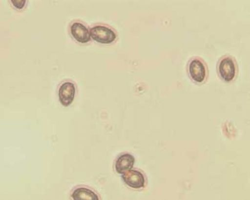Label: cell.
Segmentation results:
<instances>
[{"label":"cell","instance_id":"6","mask_svg":"<svg viewBox=\"0 0 250 200\" xmlns=\"http://www.w3.org/2000/svg\"><path fill=\"white\" fill-rule=\"evenodd\" d=\"M70 31L73 37L79 42L86 43L90 40L88 29L81 23H73L71 26Z\"/></svg>","mask_w":250,"mask_h":200},{"label":"cell","instance_id":"4","mask_svg":"<svg viewBox=\"0 0 250 200\" xmlns=\"http://www.w3.org/2000/svg\"><path fill=\"white\" fill-rule=\"evenodd\" d=\"M219 71L222 79L226 81L232 80L235 75V66L233 60L226 57L222 59L219 65Z\"/></svg>","mask_w":250,"mask_h":200},{"label":"cell","instance_id":"5","mask_svg":"<svg viewBox=\"0 0 250 200\" xmlns=\"http://www.w3.org/2000/svg\"><path fill=\"white\" fill-rule=\"evenodd\" d=\"M189 73L191 78L197 82H202L206 77V71L203 62L198 59L192 60L189 65Z\"/></svg>","mask_w":250,"mask_h":200},{"label":"cell","instance_id":"8","mask_svg":"<svg viewBox=\"0 0 250 200\" xmlns=\"http://www.w3.org/2000/svg\"><path fill=\"white\" fill-rule=\"evenodd\" d=\"M71 197L73 200H99L98 196L94 192L85 187L75 189Z\"/></svg>","mask_w":250,"mask_h":200},{"label":"cell","instance_id":"2","mask_svg":"<svg viewBox=\"0 0 250 200\" xmlns=\"http://www.w3.org/2000/svg\"><path fill=\"white\" fill-rule=\"evenodd\" d=\"M125 183L132 188L139 189L145 185V178L143 174L136 170H129L122 175Z\"/></svg>","mask_w":250,"mask_h":200},{"label":"cell","instance_id":"3","mask_svg":"<svg viewBox=\"0 0 250 200\" xmlns=\"http://www.w3.org/2000/svg\"><path fill=\"white\" fill-rule=\"evenodd\" d=\"M75 87L71 82L63 83L59 89V98L61 103L64 106L70 105L74 99Z\"/></svg>","mask_w":250,"mask_h":200},{"label":"cell","instance_id":"9","mask_svg":"<svg viewBox=\"0 0 250 200\" xmlns=\"http://www.w3.org/2000/svg\"><path fill=\"white\" fill-rule=\"evenodd\" d=\"M25 0H12L11 2L13 5L18 9L22 8L25 5Z\"/></svg>","mask_w":250,"mask_h":200},{"label":"cell","instance_id":"1","mask_svg":"<svg viewBox=\"0 0 250 200\" xmlns=\"http://www.w3.org/2000/svg\"><path fill=\"white\" fill-rule=\"evenodd\" d=\"M90 37L96 41L104 44L112 42L116 39V35L111 29L102 25L93 27L90 30Z\"/></svg>","mask_w":250,"mask_h":200},{"label":"cell","instance_id":"7","mask_svg":"<svg viewBox=\"0 0 250 200\" xmlns=\"http://www.w3.org/2000/svg\"><path fill=\"white\" fill-rule=\"evenodd\" d=\"M135 162L134 157L128 153L120 156L115 162V169L119 174H123L131 170Z\"/></svg>","mask_w":250,"mask_h":200}]
</instances>
